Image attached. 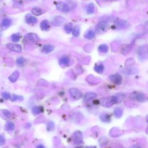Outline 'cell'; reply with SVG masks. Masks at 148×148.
I'll list each match as a JSON object with an SVG mask.
<instances>
[{"instance_id":"cell-2","label":"cell","mask_w":148,"mask_h":148,"mask_svg":"<svg viewBox=\"0 0 148 148\" xmlns=\"http://www.w3.org/2000/svg\"><path fill=\"white\" fill-rule=\"evenodd\" d=\"M108 28V24L106 22H100L97 25L96 32L98 34H101L107 31Z\"/></svg>"},{"instance_id":"cell-5","label":"cell","mask_w":148,"mask_h":148,"mask_svg":"<svg viewBox=\"0 0 148 148\" xmlns=\"http://www.w3.org/2000/svg\"><path fill=\"white\" fill-rule=\"evenodd\" d=\"M110 81H112L114 83L117 85H119L122 83V76L119 74H116L114 75H112L109 76Z\"/></svg>"},{"instance_id":"cell-32","label":"cell","mask_w":148,"mask_h":148,"mask_svg":"<svg viewBox=\"0 0 148 148\" xmlns=\"http://www.w3.org/2000/svg\"><path fill=\"white\" fill-rule=\"evenodd\" d=\"M2 112H3V115H4L5 117H6V118H10V117H12L11 113L8 111H7V110H3Z\"/></svg>"},{"instance_id":"cell-22","label":"cell","mask_w":148,"mask_h":148,"mask_svg":"<svg viewBox=\"0 0 148 148\" xmlns=\"http://www.w3.org/2000/svg\"><path fill=\"white\" fill-rule=\"evenodd\" d=\"M72 24L71 23H67L64 26V30H66V31L67 33L69 34L71 33L72 30Z\"/></svg>"},{"instance_id":"cell-16","label":"cell","mask_w":148,"mask_h":148,"mask_svg":"<svg viewBox=\"0 0 148 148\" xmlns=\"http://www.w3.org/2000/svg\"><path fill=\"white\" fill-rule=\"evenodd\" d=\"M69 59L67 56H63L62 57L60 60V64L61 66H67L69 64Z\"/></svg>"},{"instance_id":"cell-9","label":"cell","mask_w":148,"mask_h":148,"mask_svg":"<svg viewBox=\"0 0 148 148\" xmlns=\"http://www.w3.org/2000/svg\"><path fill=\"white\" fill-rule=\"evenodd\" d=\"M25 38L29 41L32 42H38L40 40L39 37L38 36L37 34L35 33H28L26 35Z\"/></svg>"},{"instance_id":"cell-23","label":"cell","mask_w":148,"mask_h":148,"mask_svg":"<svg viewBox=\"0 0 148 148\" xmlns=\"http://www.w3.org/2000/svg\"><path fill=\"white\" fill-rule=\"evenodd\" d=\"M114 114H115V116L117 118H120V117L122 116L123 115V111L122 109L119 108H117L114 111Z\"/></svg>"},{"instance_id":"cell-14","label":"cell","mask_w":148,"mask_h":148,"mask_svg":"<svg viewBox=\"0 0 148 148\" xmlns=\"http://www.w3.org/2000/svg\"><path fill=\"white\" fill-rule=\"evenodd\" d=\"M40 27L42 30H44V31H46V30H48L49 29V22L47 20H44L42 22H41V24H40Z\"/></svg>"},{"instance_id":"cell-34","label":"cell","mask_w":148,"mask_h":148,"mask_svg":"<svg viewBox=\"0 0 148 148\" xmlns=\"http://www.w3.org/2000/svg\"><path fill=\"white\" fill-rule=\"evenodd\" d=\"M5 143V138L4 135H0V146L4 145Z\"/></svg>"},{"instance_id":"cell-27","label":"cell","mask_w":148,"mask_h":148,"mask_svg":"<svg viewBox=\"0 0 148 148\" xmlns=\"http://www.w3.org/2000/svg\"><path fill=\"white\" fill-rule=\"evenodd\" d=\"M6 127L9 131H13V130H14L15 129V126L13 123H12L11 122H7V123L6 124Z\"/></svg>"},{"instance_id":"cell-7","label":"cell","mask_w":148,"mask_h":148,"mask_svg":"<svg viewBox=\"0 0 148 148\" xmlns=\"http://www.w3.org/2000/svg\"><path fill=\"white\" fill-rule=\"evenodd\" d=\"M56 8L59 11L64 12V13H67V12H69V8L68 6V5L64 3V2H59L56 5Z\"/></svg>"},{"instance_id":"cell-37","label":"cell","mask_w":148,"mask_h":148,"mask_svg":"<svg viewBox=\"0 0 148 148\" xmlns=\"http://www.w3.org/2000/svg\"><path fill=\"white\" fill-rule=\"evenodd\" d=\"M37 148H45V147L42 145H39L38 146H37Z\"/></svg>"},{"instance_id":"cell-21","label":"cell","mask_w":148,"mask_h":148,"mask_svg":"<svg viewBox=\"0 0 148 148\" xmlns=\"http://www.w3.org/2000/svg\"><path fill=\"white\" fill-rule=\"evenodd\" d=\"M21 38V36L19 33L14 34L11 37L12 41L14 42H17L20 41V39Z\"/></svg>"},{"instance_id":"cell-35","label":"cell","mask_w":148,"mask_h":148,"mask_svg":"<svg viewBox=\"0 0 148 148\" xmlns=\"http://www.w3.org/2000/svg\"><path fill=\"white\" fill-rule=\"evenodd\" d=\"M54 124L53 122H49L48 124H47V129H48L49 131H52L54 129Z\"/></svg>"},{"instance_id":"cell-17","label":"cell","mask_w":148,"mask_h":148,"mask_svg":"<svg viewBox=\"0 0 148 148\" xmlns=\"http://www.w3.org/2000/svg\"><path fill=\"white\" fill-rule=\"evenodd\" d=\"M94 36H95V32L93 31V30H89V31H87L84 35V37L86 38V39H93Z\"/></svg>"},{"instance_id":"cell-13","label":"cell","mask_w":148,"mask_h":148,"mask_svg":"<svg viewBox=\"0 0 148 148\" xmlns=\"http://www.w3.org/2000/svg\"><path fill=\"white\" fill-rule=\"evenodd\" d=\"M12 23V21L11 19L9 18H4L2 20V26L4 28H7V27H9Z\"/></svg>"},{"instance_id":"cell-33","label":"cell","mask_w":148,"mask_h":148,"mask_svg":"<svg viewBox=\"0 0 148 148\" xmlns=\"http://www.w3.org/2000/svg\"><path fill=\"white\" fill-rule=\"evenodd\" d=\"M25 62V59L23 57H19V59H17V64L19 65V66H22L23 65Z\"/></svg>"},{"instance_id":"cell-6","label":"cell","mask_w":148,"mask_h":148,"mask_svg":"<svg viewBox=\"0 0 148 148\" xmlns=\"http://www.w3.org/2000/svg\"><path fill=\"white\" fill-rule=\"evenodd\" d=\"M6 46L9 50L17 53H20L22 51V47L21 45L16 44H8Z\"/></svg>"},{"instance_id":"cell-38","label":"cell","mask_w":148,"mask_h":148,"mask_svg":"<svg viewBox=\"0 0 148 148\" xmlns=\"http://www.w3.org/2000/svg\"><path fill=\"white\" fill-rule=\"evenodd\" d=\"M27 1H35V0H27Z\"/></svg>"},{"instance_id":"cell-31","label":"cell","mask_w":148,"mask_h":148,"mask_svg":"<svg viewBox=\"0 0 148 148\" xmlns=\"http://www.w3.org/2000/svg\"><path fill=\"white\" fill-rule=\"evenodd\" d=\"M11 100L12 101H16V100H23V98L22 96H17V95L13 94L11 97Z\"/></svg>"},{"instance_id":"cell-30","label":"cell","mask_w":148,"mask_h":148,"mask_svg":"<svg viewBox=\"0 0 148 148\" xmlns=\"http://www.w3.org/2000/svg\"><path fill=\"white\" fill-rule=\"evenodd\" d=\"M101 120L104 122H108L110 121V116L109 115L105 114L101 116Z\"/></svg>"},{"instance_id":"cell-24","label":"cell","mask_w":148,"mask_h":148,"mask_svg":"<svg viewBox=\"0 0 148 148\" xmlns=\"http://www.w3.org/2000/svg\"><path fill=\"white\" fill-rule=\"evenodd\" d=\"M104 67L102 64H100L98 66H97L94 67V71L98 72V73L101 74L104 71Z\"/></svg>"},{"instance_id":"cell-11","label":"cell","mask_w":148,"mask_h":148,"mask_svg":"<svg viewBox=\"0 0 148 148\" xmlns=\"http://www.w3.org/2000/svg\"><path fill=\"white\" fill-rule=\"evenodd\" d=\"M147 54V49L146 46H142L139 47L138 50V56H139L140 59L141 58H145L146 57Z\"/></svg>"},{"instance_id":"cell-26","label":"cell","mask_w":148,"mask_h":148,"mask_svg":"<svg viewBox=\"0 0 148 148\" xmlns=\"http://www.w3.org/2000/svg\"><path fill=\"white\" fill-rule=\"evenodd\" d=\"M32 111L34 115H38L41 114L42 112V108L39 107H35L32 108Z\"/></svg>"},{"instance_id":"cell-10","label":"cell","mask_w":148,"mask_h":148,"mask_svg":"<svg viewBox=\"0 0 148 148\" xmlns=\"http://www.w3.org/2000/svg\"><path fill=\"white\" fill-rule=\"evenodd\" d=\"M97 94L94 93H87L84 95L83 98V101L84 102H87L89 101H91V100L94 99L96 98Z\"/></svg>"},{"instance_id":"cell-4","label":"cell","mask_w":148,"mask_h":148,"mask_svg":"<svg viewBox=\"0 0 148 148\" xmlns=\"http://www.w3.org/2000/svg\"><path fill=\"white\" fill-rule=\"evenodd\" d=\"M69 93L71 97L74 100H79L82 97V94L81 91L76 89H71L69 90Z\"/></svg>"},{"instance_id":"cell-12","label":"cell","mask_w":148,"mask_h":148,"mask_svg":"<svg viewBox=\"0 0 148 148\" xmlns=\"http://www.w3.org/2000/svg\"><path fill=\"white\" fill-rule=\"evenodd\" d=\"M54 49V46H53L51 45H45L43 46L42 49V52L44 53H49L52 52V51H53V50Z\"/></svg>"},{"instance_id":"cell-8","label":"cell","mask_w":148,"mask_h":148,"mask_svg":"<svg viewBox=\"0 0 148 148\" xmlns=\"http://www.w3.org/2000/svg\"><path fill=\"white\" fill-rule=\"evenodd\" d=\"M65 22V19L62 16H56L53 19L52 24L55 26H59L64 23Z\"/></svg>"},{"instance_id":"cell-15","label":"cell","mask_w":148,"mask_h":148,"mask_svg":"<svg viewBox=\"0 0 148 148\" xmlns=\"http://www.w3.org/2000/svg\"><path fill=\"white\" fill-rule=\"evenodd\" d=\"M19 76V71H16L9 77V79L12 82H15L17 81V79H18Z\"/></svg>"},{"instance_id":"cell-18","label":"cell","mask_w":148,"mask_h":148,"mask_svg":"<svg viewBox=\"0 0 148 148\" xmlns=\"http://www.w3.org/2000/svg\"><path fill=\"white\" fill-rule=\"evenodd\" d=\"M94 5L93 4H89L88 5H87V8H86V10H87V12L88 14H93L94 13Z\"/></svg>"},{"instance_id":"cell-3","label":"cell","mask_w":148,"mask_h":148,"mask_svg":"<svg viewBox=\"0 0 148 148\" xmlns=\"http://www.w3.org/2000/svg\"><path fill=\"white\" fill-rule=\"evenodd\" d=\"M132 99L139 102H144L146 100V95L141 93H134L131 95Z\"/></svg>"},{"instance_id":"cell-1","label":"cell","mask_w":148,"mask_h":148,"mask_svg":"<svg viewBox=\"0 0 148 148\" xmlns=\"http://www.w3.org/2000/svg\"><path fill=\"white\" fill-rule=\"evenodd\" d=\"M117 101H118L117 97L116 96H113L101 100V104L102 106L105 107H110L115 103H116Z\"/></svg>"},{"instance_id":"cell-36","label":"cell","mask_w":148,"mask_h":148,"mask_svg":"<svg viewBox=\"0 0 148 148\" xmlns=\"http://www.w3.org/2000/svg\"><path fill=\"white\" fill-rule=\"evenodd\" d=\"M2 96L3 97L4 99L5 100H9L10 98V95L9 93H8L6 92H4L2 93Z\"/></svg>"},{"instance_id":"cell-25","label":"cell","mask_w":148,"mask_h":148,"mask_svg":"<svg viewBox=\"0 0 148 148\" xmlns=\"http://www.w3.org/2000/svg\"><path fill=\"white\" fill-rule=\"evenodd\" d=\"M98 49L100 52L101 53H107L108 51V47L107 45H100L98 47Z\"/></svg>"},{"instance_id":"cell-20","label":"cell","mask_w":148,"mask_h":148,"mask_svg":"<svg viewBox=\"0 0 148 148\" xmlns=\"http://www.w3.org/2000/svg\"><path fill=\"white\" fill-rule=\"evenodd\" d=\"M26 22L29 24H34L37 22V19L34 16H29L26 18Z\"/></svg>"},{"instance_id":"cell-19","label":"cell","mask_w":148,"mask_h":148,"mask_svg":"<svg viewBox=\"0 0 148 148\" xmlns=\"http://www.w3.org/2000/svg\"><path fill=\"white\" fill-rule=\"evenodd\" d=\"M31 12L32 14L36 15V16H39V15L43 13V11H42V9L39 8H36L32 9Z\"/></svg>"},{"instance_id":"cell-28","label":"cell","mask_w":148,"mask_h":148,"mask_svg":"<svg viewBox=\"0 0 148 148\" xmlns=\"http://www.w3.org/2000/svg\"><path fill=\"white\" fill-rule=\"evenodd\" d=\"M72 34L75 37H77L80 35V28L79 27L76 26L75 27L74 29L72 31Z\"/></svg>"},{"instance_id":"cell-39","label":"cell","mask_w":148,"mask_h":148,"mask_svg":"<svg viewBox=\"0 0 148 148\" xmlns=\"http://www.w3.org/2000/svg\"><path fill=\"white\" fill-rule=\"evenodd\" d=\"M88 148H95V147H89Z\"/></svg>"},{"instance_id":"cell-29","label":"cell","mask_w":148,"mask_h":148,"mask_svg":"<svg viewBox=\"0 0 148 148\" xmlns=\"http://www.w3.org/2000/svg\"><path fill=\"white\" fill-rule=\"evenodd\" d=\"M116 24L117 26V27L120 29V28H122V27H126V25L127 24V23L123 20H119L116 23Z\"/></svg>"}]
</instances>
